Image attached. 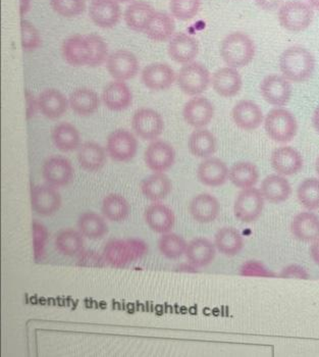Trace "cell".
I'll use <instances>...</instances> for the list:
<instances>
[{
	"instance_id": "6da1fadb",
	"label": "cell",
	"mask_w": 319,
	"mask_h": 357,
	"mask_svg": "<svg viewBox=\"0 0 319 357\" xmlns=\"http://www.w3.org/2000/svg\"><path fill=\"white\" fill-rule=\"evenodd\" d=\"M316 65L314 55L302 46H291L279 57V70L290 82L302 83L309 80Z\"/></svg>"
},
{
	"instance_id": "7a4b0ae2",
	"label": "cell",
	"mask_w": 319,
	"mask_h": 357,
	"mask_svg": "<svg viewBox=\"0 0 319 357\" xmlns=\"http://www.w3.org/2000/svg\"><path fill=\"white\" fill-rule=\"evenodd\" d=\"M148 252V246L137 238L120 239L114 238L107 241L102 255L105 262L114 268H124L131 262L139 261Z\"/></svg>"
},
{
	"instance_id": "3957f363",
	"label": "cell",
	"mask_w": 319,
	"mask_h": 357,
	"mask_svg": "<svg viewBox=\"0 0 319 357\" xmlns=\"http://www.w3.org/2000/svg\"><path fill=\"white\" fill-rule=\"evenodd\" d=\"M254 41L249 35L241 31L231 33L221 42V55L222 61L228 67L244 68L249 65L255 56Z\"/></svg>"
},
{
	"instance_id": "277c9868",
	"label": "cell",
	"mask_w": 319,
	"mask_h": 357,
	"mask_svg": "<svg viewBox=\"0 0 319 357\" xmlns=\"http://www.w3.org/2000/svg\"><path fill=\"white\" fill-rule=\"evenodd\" d=\"M263 122L266 134L274 142H291L298 132V123L294 114L281 107L270 110Z\"/></svg>"
},
{
	"instance_id": "5b68a950",
	"label": "cell",
	"mask_w": 319,
	"mask_h": 357,
	"mask_svg": "<svg viewBox=\"0 0 319 357\" xmlns=\"http://www.w3.org/2000/svg\"><path fill=\"white\" fill-rule=\"evenodd\" d=\"M313 8L301 0H290L279 8V25L289 32H302L313 22Z\"/></svg>"
},
{
	"instance_id": "8992f818",
	"label": "cell",
	"mask_w": 319,
	"mask_h": 357,
	"mask_svg": "<svg viewBox=\"0 0 319 357\" xmlns=\"http://www.w3.org/2000/svg\"><path fill=\"white\" fill-rule=\"evenodd\" d=\"M178 86L189 96H199L208 90L211 83L210 73L197 61L184 65L177 77Z\"/></svg>"
},
{
	"instance_id": "52a82bcc",
	"label": "cell",
	"mask_w": 319,
	"mask_h": 357,
	"mask_svg": "<svg viewBox=\"0 0 319 357\" xmlns=\"http://www.w3.org/2000/svg\"><path fill=\"white\" fill-rule=\"evenodd\" d=\"M264 197L260 189H243L234 204V215L240 222L251 224L260 218L264 208Z\"/></svg>"
},
{
	"instance_id": "ba28073f",
	"label": "cell",
	"mask_w": 319,
	"mask_h": 357,
	"mask_svg": "<svg viewBox=\"0 0 319 357\" xmlns=\"http://www.w3.org/2000/svg\"><path fill=\"white\" fill-rule=\"evenodd\" d=\"M107 152L114 162H129L138 151V140L132 132L125 129L114 130L107 140Z\"/></svg>"
},
{
	"instance_id": "9c48e42d",
	"label": "cell",
	"mask_w": 319,
	"mask_h": 357,
	"mask_svg": "<svg viewBox=\"0 0 319 357\" xmlns=\"http://www.w3.org/2000/svg\"><path fill=\"white\" fill-rule=\"evenodd\" d=\"M132 128L138 137L145 141L157 140L164 130L162 114L153 109L136 110L132 118Z\"/></svg>"
},
{
	"instance_id": "30bf717a",
	"label": "cell",
	"mask_w": 319,
	"mask_h": 357,
	"mask_svg": "<svg viewBox=\"0 0 319 357\" xmlns=\"http://www.w3.org/2000/svg\"><path fill=\"white\" fill-rule=\"evenodd\" d=\"M61 204V195L54 187L45 183L31 189V206L36 215L43 218L52 217L59 213Z\"/></svg>"
},
{
	"instance_id": "8fae6325",
	"label": "cell",
	"mask_w": 319,
	"mask_h": 357,
	"mask_svg": "<svg viewBox=\"0 0 319 357\" xmlns=\"http://www.w3.org/2000/svg\"><path fill=\"white\" fill-rule=\"evenodd\" d=\"M42 177L46 184L56 189L63 188L74 180V167L67 158L61 155L50 156L42 165Z\"/></svg>"
},
{
	"instance_id": "7c38bea8",
	"label": "cell",
	"mask_w": 319,
	"mask_h": 357,
	"mask_svg": "<svg viewBox=\"0 0 319 357\" xmlns=\"http://www.w3.org/2000/svg\"><path fill=\"white\" fill-rule=\"evenodd\" d=\"M144 160L147 167L154 173H166L175 165V149L166 141H151L145 151Z\"/></svg>"
},
{
	"instance_id": "4fadbf2b",
	"label": "cell",
	"mask_w": 319,
	"mask_h": 357,
	"mask_svg": "<svg viewBox=\"0 0 319 357\" xmlns=\"http://www.w3.org/2000/svg\"><path fill=\"white\" fill-rule=\"evenodd\" d=\"M264 100L274 107H285L292 97V85L288 79L279 75H270L260 84Z\"/></svg>"
},
{
	"instance_id": "5bb4252c",
	"label": "cell",
	"mask_w": 319,
	"mask_h": 357,
	"mask_svg": "<svg viewBox=\"0 0 319 357\" xmlns=\"http://www.w3.org/2000/svg\"><path fill=\"white\" fill-rule=\"evenodd\" d=\"M109 75L116 81H127L133 79L139 72L137 57L127 50H116L109 54L107 61Z\"/></svg>"
},
{
	"instance_id": "9a60e30c",
	"label": "cell",
	"mask_w": 319,
	"mask_h": 357,
	"mask_svg": "<svg viewBox=\"0 0 319 357\" xmlns=\"http://www.w3.org/2000/svg\"><path fill=\"white\" fill-rule=\"evenodd\" d=\"M141 80L148 89L164 91L173 86L177 77L175 70L167 63H153L143 69Z\"/></svg>"
},
{
	"instance_id": "2e32d148",
	"label": "cell",
	"mask_w": 319,
	"mask_h": 357,
	"mask_svg": "<svg viewBox=\"0 0 319 357\" xmlns=\"http://www.w3.org/2000/svg\"><path fill=\"white\" fill-rule=\"evenodd\" d=\"M215 107L210 100L203 96H194L185 105L182 116L185 122L195 129L206 127L212 121Z\"/></svg>"
},
{
	"instance_id": "e0dca14e",
	"label": "cell",
	"mask_w": 319,
	"mask_h": 357,
	"mask_svg": "<svg viewBox=\"0 0 319 357\" xmlns=\"http://www.w3.org/2000/svg\"><path fill=\"white\" fill-rule=\"evenodd\" d=\"M63 59L72 67L89 66L92 50L87 37L82 35H72L68 37L61 47Z\"/></svg>"
},
{
	"instance_id": "ac0fdd59",
	"label": "cell",
	"mask_w": 319,
	"mask_h": 357,
	"mask_svg": "<svg viewBox=\"0 0 319 357\" xmlns=\"http://www.w3.org/2000/svg\"><path fill=\"white\" fill-rule=\"evenodd\" d=\"M169 57L180 65L194 61L196 56L199 54V43L195 37L186 33H178L173 35L169 40L167 47Z\"/></svg>"
},
{
	"instance_id": "d6986e66",
	"label": "cell",
	"mask_w": 319,
	"mask_h": 357,
	"mask_svg": "<svg viewBox=\"0 0 319 357\" xmlns=\"http://www.w3.org/2000/svg\"><path fill=\"white\" fill-rule=\"evenodd\" d=\"M144 220L154 233L171 232L176 225V215L171 207L160 202H153L144 211Z\"/></svg>"
},
{
	"instance_id": "ffe728a7",
	"label": "cell",
	"mask_w": 319,
	"mask_h": 357,
	"mask_svg": "<svg viewBox=\"0 0 319 357\" xmlns=\"http://www.w3.org/2000/svg\"><path fill=\"white\" fill-rule=\"evenodd\" d=\"M233 122L244 131H254L263 124L264 118L261 107L254 101L240 100L232 109Z\"/></svg>"
},
{
	"instance_id": "44dd1931",
	"label": "cell",
	"mask_w": 319,
	"mask_h": 357,
	"mask_svg": "<svg viewBox=\"0 0 319 357\" xmlns=\"http://www.w3.org/2000/svg\"><path fill=\"white\" fill-rule=\"evenodd\" d=\"M230 169L224 160L217 158H208L198 165L197 178L204 186L221 187L228 180Z\"/></svg>"
},
{
	"instance_id": "7402d4cb",
	"label": "cell",
	"mask_w": 319,
	"mask_h": 357,
	"mask_svg": "<svg viewBox=\"0 0 319 357\" xmlns=\"http://www.w3.org/2000/svg\"><path fill=\"white\" fill-rule=\"evenodd\" d=\"M189 213L199 224H210L219 218L221 204L215 196L209 193L196 195L189 204Z\"/></svg>"
},
{
	"instance_id": "603a6c76",
	"label": "cell",
	"mask_w": 319,
	"mask_h": 357,
	"mask_svg": "<svg viewBox=\"0 0 319 357\" xmlns=\"http://www.w3.org/2000/svg\"><path fill=\"white\" fill-rule=\"evenodd\" d=\"M120 15L122 12L116 0H92L90 4V19L99 28H114L120 22Z\"/></svg>"
},
{
	"instance_id": "cb8c5ba5",
	"label": "cell",
	"mask_w": 319,
	"mask_h": 357,
	"mask_svg": "<svg viewBox=\"0 0 319 357\" xmlns=\"http://www.w3.org/2000/svg\"><path fill=\"white\" fill-rule=\"evenodd\" d=\"M270 164L279 175L293 176L302 169L304 162L300 152L291 146H281L272 152Z\"/></svg>"
},
{
	"instance_id": "d4e9b609",
	"label": "cell",
	"mask_w": 319,
	"mask_h": 357,
	"mask_svg": "<svg viewBox=\"0 0 319 357\" xmlns=\"http://www.w3.org/2000/svg\"><path fill=\"white\" fill-rule=\"evenodd\" d=\"M211 85L219 96L231 98L241 91L243 79L235 68H221L211 77Z\"/></svg>"
},
{
	"instance_id": "484cf974",
	"label": "cell",
	"mask_w": 319,
	"mask_h": 357,
	"mask_svg": "<svg viewBox=\"0 0 319 357\" xmlns=\"http://www.w3.org/2000/svg\"><path fill=\"white\" fill-rule=\"evenodd\" d=\"M69 99L54 88L43 90L38 96L39 112L49 120H59L69 107Z\"/></svg>"
},
{
	"instance_id": "4316f807",
	"label": "cell",
	"mask_w": 319,
	"mask_h": 357,
	"mask_svg": "<svg viewBox=\"0 0 319 357\" xmlns=\"http://www.w3.org/2000/svg\"><path fill=\"white\" fill-rule=\"evenodd\" d=\"M79 165L88 173H96L104 167L107 162V149L94 141H86L78 149Z\"/></svg>"
},
{
	"instance_id": "83f0119b",
	"label": "cell",
	"mask_w": 319,
	"mask_h": 357,
	"mask_svg": "<svg viewBox=\"0 0 319 357\" xmlns=\"http://www.w3.org/2000/svg\"><path fill=\"white\" fill-rule=\"evenodd\" d=\"M102 101L111 112H123L133 102V94L124 81H114L104 88Z\"/></svg>"
},
{
	"instance_id": "f1b7e54d",
	"label": "cell",
	"mask_w": 319,
	"mask_h": 357,
	"mask_svg": "<svg viewBox=\"0 0 319 357\" xmlns=\"http://www.w3.org/2000/svg\"><path fill=\"white\" fill-rule=\"evenodd\" d=\"M217 251L215 243L208 238L197 237L189 242L185 255L192 266L201 268L215 261Z\"/></svg>"
},
{
	"instance_id": "f546056e",
	"label": "cell",
	"mask_w": 319,
	"mask_h": 357,
	"mask_svg": "<svg viewBox=\"0 0 319 357\" xmlns=\"http://www.w3.org/2000/svg\"><path fill=\"white\" fill-rule=\"evenodd\" d=\"M260 191L266 202L279 204L289 199L292 194V186L285 176L272 174L264 178Z\"/></svg>"
},
{
	"instance_id": "4dcf8cb0",
	"label": "cell",
	"mask_w": 319,
	"mask_h": 357,
	"mask_svg": "<svg viewBox=\"0 0 319 357\" xmlns=\"http://www.w3.org/2000/svg\"><path fill=\"white\" fill-rule=\"evenodd\" d=\"M291 232L299 241H316L319 238V215L311 211L298 213L292 220Z\"/></svg>"
},
{
	"instance_id": "1f68e13d",
	"label": "cell",
	"mask_w": 319,
	"mask_h": 357,
	"mask_svg": "<svg viewBox=\"0 0 319 357\" xmlns=\"http://www.w3.org/2000/svg\"><path fill=\"white\" fill-rule=\"evenodd\" d=\"M141 192L146 199L160 202L173 190V183L164 173H154L141 182Z\"/></svg>"
},
{
	"instance_id": "d6a6232c",
	"label": "cell",
	"mask_w": 319,
	"mask_h": 357,
	"mask_svg": "<svg viewBox=\"0 0 319 357\" xmlns=\"http://www.w3.org/2000/svg\"><path fill=\"white\" fill-rule=\"evenodd\" d=\"M54 246L57 252L63 257H80L85 248V237L79 230L63 229L56 234Z\"/></svg>"
},
{
	"instance_id": "836d02e7",
	"label": "cell",
	"mask_w": 319,
	"mask_h": 357,
	"mask_svg": "<svg viewBox=\"0 0 319 357\" xmlns=\"http://www.w3.org/2000/svg\"><path fill=\"white\" fill-rule=\"evenodd\" d=\"M217 250L226 257H236L244 248V238L234 227H222L215 236Z\"/></svg>"
},
{
	"instance_id": "e575fe53",
	"label": "cell",
	"mask_w": 319,
	"mask_h": 357,
	"mask_svg": "<svg viewBox=\"0 0 319 357\" xmlns=\"http://www.w3.org/2000/svg\"><path fill=\"white\" fill-rule=\"evenodd\" d=\"M175 30L176 23L173 15L164 12H155L144 33L150 40L164 42L171 40Z\"/></svg>"
},
{
	"instance_id": "d590c367",
	"label": "cell",
	"mask_w": 319,
	"mask_h": 357,
	"mask_svg": "<svg viewBox=\"0 0 319 357\" xmlns=\"http://www.w3.org/2000/svg\"><path fill=\"white\" fill-rule=\"evenodd\" d=\"M69 103L70 109L75 114L80 116H88L93 114L98 109V94L94 90L87 87L75 89L70 94Z\"/></svg>"
},
{
	"instance_id": "8d00e7d4",
	"label": "cell",
	"mask_w": 319,
	"mask_h": 357,
	"mask_svg": "<svg viewBox=\"0 0 319 357\" xmlns=\"http://www.w3.org/2000/svg\"><path fill=\"white\" fill-rule=\"evenodd\" d=\"M188 147L195 158L205 160L217 152V137L208 129H196L189 137Z\"/></svg>"
},
{
	"instance_id": "74e56055",
	"label": "cell",
	"mask_w": 319,
	"mask_h": 357,
	"mask_svg": "<svg viewBox=\"0 0 319 357\" xmlns=\"http://www.w3.org/2000/svg\"><path fill=\"white\" fill-rule=\"evenodd\" d=\"M155 12L153 6L148 2H132L125 12V24L135 32H144Z\"/></svg>"
},
{
	"instance_id": "f35d334b",
	"label": "cell",
	"mask_w": 319,
	"mask_h": 357,
	"mask_svg": "<svg viewBox=\"0 0 319 357\" xmlns=\"http://www.w3.org/2000/svg\"><path fill=\"white\" fill-rule=\"evenodd\" d=\"M103 215L95 211H85L78 219V230L89 240L103 239L109 233V225Z\"/></svg>"
},
{
	"instance_id": "ab89813d",
	"label": "cell",
	"mask_w": 319,
	"mask_h": 357,
	"mask_svg": "<svg viewBox=\"0 0 319 357\" xmlns=\"http://www.w3.org/2000/svg\"><path fill=\"white\" fill-rule=\"evenodd\" d=\"M52 142L56 149L61 152L78 151L81 146V136L78 129L70 123L57 124L52 132Z\"/></svg>"
},
{
	"instance_id": "60d3db41",
	"label": "cell",
	"mask_w": 319,
	"mask_h": 357,
	"mask_svg": "<svg viewBox=\"0 0 319 357\" xmlns=\"http://www.w3.org/2000/svg\"><path fill=\"white\" fill-rule=\"evenodd\" d=\"M101 213L109 222H122L129 218L131 206L124 196L118 193H111L103 198L101 202Z\"/></svg>"
},
{
	"instance_id": "b9f144b4",
	"label": "cell",
	"mask_w": 319,
	"mask_h": 357,
	"mask_svg": "<svg viewBox=\"0 0 319 357\" xmlns=\"http://www.w3.org/2000/svg\"><path fill=\"white\" fill-rule=\"evenodd\" d=\"M259 174L256 165L250 162H238L230 167L228 180L237 188H252L258 183Z\"/></svg>"
},
{
	"instance_id": "7bdbcfd3",
	"label": "cell",
	"mask_w": 319,
	"mask_h": 357,
	"mask_svg": "<svg viewBox=\"0 0 319 357\" xmlns=\"http://www.w3.org/2000/svg\"><path fill=\"white\" fill-rule=\"evenodd\" d=\"M188 242L178 234H162L158 240V250L167 259H179L186 255Z\"/></svg>"
},
{
	"instance_id": "ee69618b",
	"label": "cell",
	"mask_w": 319,
	"mask_h": 357,
	"mask_svg": "<svg viewBox=\"0 0 319 357\" xmlns=\"http://www.w3.org/2000/svg\"><path fill=\"white\" fill-rule=\"evenodd\" d=\"M297 197L303 207L310 211L319 209V180L316 178H305L297 190Z\"/></svg>"
},
{
	"instance_id": "f6af8a7d",
	"label": "cell",
	"mask_w": 319,
	"mask_h": 357,
	"mask_svg": "<svg viewBox=\"0 0 319 357\" xmlns=\"http://www.w3.org/2000/svg\"><path fill=\"white\" fill-rule=\"evenodd\" d=\"M201 8V0H171L169 10L175 19L187 22L194 19Z\"/></svg>"
},
{
	"instance_id": "bcb514c9",
	"label": "cell",
	"mask_w": 319,
	"mask_h": 357,
	"mask_svg": "<svg viewBox=\"0 0 319 357\" xmlns=\"http://www.w3.org/2000/svg\"><path fill=\"white\" fill-rule=\"evenodd\" d=\"M50 6L57 15L63 17H75L86 10L85 0H50Z\"/></svg>"
},
{
	"instance_id": "7dc6e473",
	"label": "cell",
	"mask_w": 319,
	"mask_h": 357,
	"mask_svg": "<svg viewBox=\"0 0 319 357\" xmlns=\"http://www.w3.org/2000/svg\"><path fill=\"white\" fill-rule=\"evenodd\" d=\"M86 37H87L92 50L89 67L96 68L107 63L109 56L107 42L96 34L87 35Z\"/></svg>"
},
{
	"instance_id": "c3c4849f",
	"label": "cell",
	"mask_w": 319,
	"mask_h": 357,
	"mask_svg": "<svg viewBox=\"0 0 319 357\" xmlns=\"http://www.w3.org/2000/svg\"><path fill=\"white\" fill-rule=\"evenodd\" d=\"M33 249L36 261H40L45 255L46 245L48 241L47 228L38 220H33Z\"/></svg>"
},
{
	"instance_id": "681fc988",
	"label": "cell",
	"mask_w": 319,
	"mask_h": 357,
	"mask_svg": "<svg viewBox=\"0 0 319 357\" xmlns=\"http://www.w3.org/2000/svg\"><path fill=\"white\" fill-rule=\"evenodd\" d=\"M21 32L22 46L24 50L31 52L40 47L42 43L40 33L31 22L22 20Z\"/></svg>"
},
{
	"instance_id": "f907efd6",
	"label": "cell",
	"mask_w": 319,
	"mask_h": 357,
	"mask_svg": "<svg viewBox=\"0 0 319 357\" xmlns=\"http://www.w3.org/2000/svg\"><path fill=\"white\" fill-rule=\"evenodd\" d=\"M240 275L244 277H274L276 274L270 272L263 264L257 261H248L240 268Z\"/></svg>"
},
{
	"instance_id": "816d5d0a",
	"label": "cell",
	"mask_w": 319,
	"mask_h": 357,
	"mask_svg": "<svg viewBox=\"0 0 319 357\" xmlns=\"http://www.w3.org/2000/svg\"><path fill=\"white\" fill-rule=\"evenodd\" d=\"M279 277L285 278V279H309V274H308L306 268L299 264H290L286 266L279 273Z\"/></svg>"
},
{
	"instance_id": "f5cc1de1",
	"label": "cell",
	"mask_w": 319,
	"mask_h": 357,
	"mask_svg": "<svg viewBox=\"0 0 319 357\" xmlns=\"http://www.w3.org/2000/svg\"><path fill=\"white\" fill-rule=\"evenodd\" d=\"M26 102H27V118L31 120L39 110L38 98H36L30 91H26Z\"/></svg>"
},
{
	"instance_id": "db71d44e",
	"label": "cell",
	"mask_w": 319,
	"mask_h": 357,
	"mask_svg": "<svg viewBox=\"0 0 319 357\" xmlns=\"http://www.w3.org/2000/svg\"><path fill=\"white\" fill-rule=\"evenodd\" d=\"M254 1L259 8L266 12L279 10L283 4V0H254Z\"/></svg>"
},
{
	"instance_id": "11a10c76",
	"label": "cell",
	"mask_w": 319,
	"mask_h": 357,
	"mask_svg": "<svg viewBox=\"0 0 319 357\" xmlns=\"http://www.w3.org/2000/svg\"><path fill=\"white\" fill-rule=\"evenodd\" d=\"M310 257L316 264H319V238L312 242V245L310 246Z\"/></svg>"
},
{
	"instance_id": "9f6ffc18",
	"label": "cell",
	"mask_w": 319,
	"mask_h": 357,
	"mask_svg": "<svg viewBox=\"0 0 319 357\" xmlns=\"http://www.w3.org/2000/svg\"><path fill=\"white\" fill-rule=\"evenodd\" d=\"M31 8V0H20V13L22 17L27 15Z\"/></svg>"
},
{
	"instance_id": "6f0895ef",
	"label": "cell",
	"mask_w": 319,
	"mask_h": 357,
	"mask_svg": "<svg viewBox=\"0 0 319 357\" xmlns=\"http://www.w3.org/2000/svg\"><path fill=\"white\" fill-rule=\"evenodd\" d=\"M312 125H313L314 130L319 134V105L314 110L313 116H312Z\"/></svg>"
},
{
	"instance_id": "680465c9",
	"label": "cell",
	"mask_w": 319,
	"mask_h": 357,
	"mask_svg": "<svg viewBox=\"0 0 319 357\" xmlns=\"http://www.w3.org/2000/svg\"><path fill=\"white\" fill-rule=\"evenodd\" d=\"M196 270H197V268L192 266L190 262H188L187 264H182V266L178 268V271H180V272L194 273Z\"/></svg>"
},
{
	"instance_id": "91938a15",
	"label": "cell",
	"mask_w": 319,
	"mask_h": 357,
	"mask_svg": "<svg viewBox=\"0 0 319 357\" xmlns=\"http://www.w3.org/2000/svg\"><path fill=\"white\" fill-rule=\"evenodd\" d=\"M308 3L313 10H319V0H308Z\"/></svg>"
},
{
	"instance_id": "94428289",
	"label": "cell",
	"mask_w": 319,
	"mask_h": 357,
	"mask_svg": "<svg viewBox=\"0 0 319 357\" xmlns=\"http://www.w3.org/2000/svg\"><path fill=\"white\" fill-rule=\"evenodd\" d=\"M316 173H318V175L319 177V155H318V160H316Z\"/></svg>"
},
{
	"instance_id": "6125c7cd",
	"label": "cell",
	"mask_w": 319,
	"mask_h": 357,
	"mask_svg": "<svg viewBox=\"0 0 319 357\" xmlns=\"http://www.w3.org/2000/svg\"><path fill=\"white\" fill-rule=\"evenodd\" d=\"M116 1L123 2V3H125V2L132 1V0H116Z\"/></svg>"
}]
</instances>
